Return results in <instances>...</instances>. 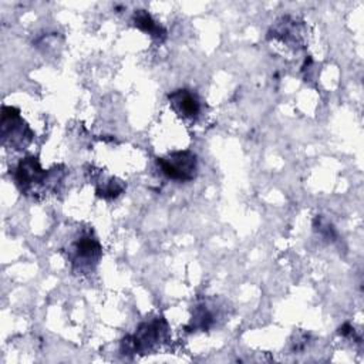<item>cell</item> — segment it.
<instances>
[{
    "instance_id": "1",
    "label": "cell",
    "mask_w": 364,
    "mask_h": 364,
    "mask_svg": "<svg viewBox=\"0 0 364 364\" xmlns=\"http://www.w3.org/2000/svg\"><path fill=\"white\" fill-rule=\"evenodd\" d=\"M64 165H54L51 169H43L37 156L21 158L13 169V178L18 191L30 198H41L50 192H57L65 178Z\"/></svg>"
},
{
    "instance_id": "2",
    "label": "cell",
    "mask_w": 364,
    "mask_h": 364,
    "mask_svg": "<svg viewBox=\"0 0 364 364\" xmlns=\"http://www.w3.org/2000/svg\"><path fill=\"white\" fill-rule=\"evenodd\" d=\"M171 338L169 324L164 316H154L138 324L134 333L121 340L124 355H146L161 350Z\"/></svg>"
},
{
    "instance_id": "3",
    "label": "cell",
    "mask_w": 364,
    "mask_h": 364,
    "mask_svg": "<svg viewBox=\"0 0 364 364\" xmlns=\"http://www.w3.org/2000/svg\"><path fill=\"white\" fill-rule=\"evenodd\" d=\"M102 256V246L91 228H81L68 242L65 257L75 274H90Z\"/></svg>"
},
{
    "instance_id": "4",
    "label": "cell",
    "mask_w": 364,
    "mask_h": 364,
    "mask_svg": "<svg viewBox=\"0 0 364 364\" xmlns=\"http://www.w3.org/2000/svg\"><path fill=\"white\" fill-rule=\"evenodd\" d=\"M1 141L4 146H10L16 151L24 149L34 136L33 129L20 115V109L9 105L1 107Z\"/></svg>"
},
{
    "instance_id": "5",
    "label": "cell",
    "mask_w": 364,
    "mask_h": 364,
    "mask_svg": "<svg viewBox=\"0 0 364 364\" xmlns=\"http://www.w3.org/2000/svg\"><path fill=\"white\" fill-rule=\"evenodd\" d=\"M161 173L175 182H191L198 175V158L192 151H173L156 158Z\"/></svg>"
},
{
    "instance_id": "6",
    "label": "cell",
    "mask_w": 364,
    "mask_h": 364,
    "mask_svg": "<svg viewBox=\"0 0 364 364\" xmlns=\"http://www.w3.org/2000/svg\"><path fill=\"white\" fill-rule=\"evenodd\" d=\"M171 108L185 121L195 122L202 112V101L198 94L188 88H179L168 94Z\"/></svg>"
},
{
    "instance_id": "7",
    "label": "cell",
    "mask_w": 364,
    "mask_h": 364,
    "mask_svg": "<svg viewBox=\"0 0 364 364\" xmlns=\"http://www.w3.org/2000/svg\"><path fill=\"white\" fill-rule=\"evenodd\" d=\"M220 317V307L209 299L198 301L192 310V317L186 326L188 331H205L216 326Z\"/></svg>"
},
{
    "instance_id": "8",
    "label": "cell",
    "mask_w": 364,
    "mask_h": 364,
    "mask_svg": "<svg viewBox=\"0 0 364 364\" xmlns=\"http://www.w3.org/2000/svg\"><path fill=\"white\" fill-rule=\"evenodd\" d=\"M87 173H91V181L95 182V193L98 198L108 200L115 199L125 191V183L121 179L114 176H104L101 169L91 166Z\"/></svg>"
},
{
    "instance_id": "9",
    "label": "cell",
    "mask_w": 364,
    "mask_h": 364,
    "mask_svg": "<svg viewBox=\"0 0 364 364\" xmlns=\"http://www.w3.org/2000/svg\"><path fill=\"white\" fill-rule=\"evenodd\" d=\"M132 23L136 28L149 34L152 38L158 40L159 43L164 41L166 37L165 28L146 10H135L132 16Z\"/></svg>"
},
{
    "instance_id": "10",
    "label": "cell",
    "mask_w": 364,
    "mask_h": 364,
    "mask_svg": "<svg viewBox=\"0 0 364 364\" xmlns=\"http://www.w3.org/2000/svg\"><path fill=\"white\" fill-rule=\"evenodd\" d=\"M313 228L324 239H327V240H334L336 239V232H334L333 226L327 220H324L321 216H316V219L313 222Z\"/></svg>"
}]
</instances>
